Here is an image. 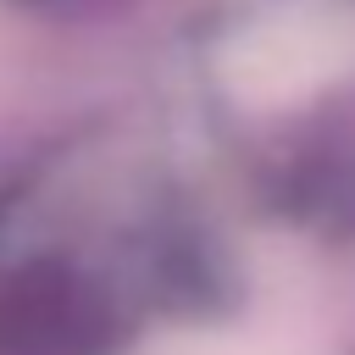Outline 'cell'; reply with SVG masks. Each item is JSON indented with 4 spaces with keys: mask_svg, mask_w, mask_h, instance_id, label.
I'll use <instances>...</instances> for the list:
<instances>
[{
    "mask_svg": "<svg viewBox=\"0 0 355 355\" xmlns=\"http://www.w3.org/2000/svg\"><path fill=\"white\" fill-rule=\"evenodd\" d=\"M338 55V33L333 22H305V17H288V22H266L261 33H250L244 44V89L261 94L266 78H277L266 94H294L300 78H322Z\"/></svg>",
    "mask_w": 355,
    "mask_h": 355,
    "instance_id": "cell-1",
    "label": "cell"
}]
</instances>
